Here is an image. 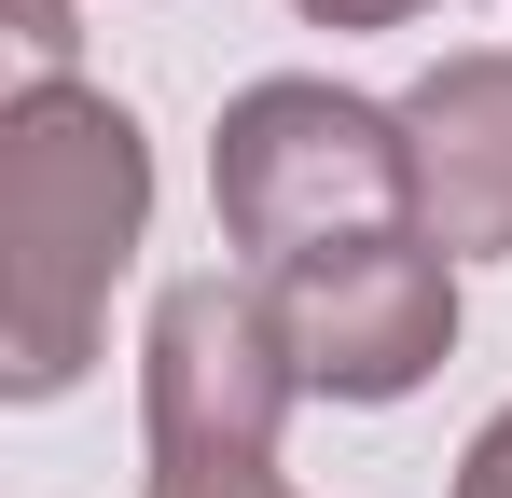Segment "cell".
<instances>
[{
    "mask_svg": "<svg viewBox=\"0 0 512 498\" xmlns=\"http://www.w3.org/2000/svg\"><path fill=\"white\" fill-rule=\"evenodd\" d=\"M139 236H153L139 111L97 83H14L0 97V388L14 402L84 388Z\"/></svg>",
    "mask_w": 512,
    "mask_h": 498,
    "instance_id": "6da1fadb",
    "label": "cell"
},
{
    "mask_svg": "<svg viewBox=\"0 0 512 498\" xmlns=\"http://www.w3.org/2000/svg\"><path fill=\"white\" fill-rule=\"evenodd\" d=\"M416 208V166H402V111L346 97V83H236L222 125H208V222L236 263H305V249H346V236H388Z\"/></svg>",
    "mask_w": 512,
    "mask_h": 498,
    "instance_id": "7a4b0ae2",
    "label": "cell"
},
{
    "mask_svg": "<svg viewBox=\"0 0 512 498\" xmlns=\"http://www.w3.org/2000/svg\"><path fill=\"white\" fill-rule=\"evenodd\" d=\"M291 402H305V374H291V332L250 277H167L139 319V457H153L139 498L263 485Z\"/></svg>",
    "mask_w": 512,
    "mask_h": 498,
    "instance_id": "3957f363",
    "label": "cell"
},
{
    "mask_svg": "<svg viewBox=\"0 0 512 498\" xmlns=\"http://www.w3.org/2000/svg\"><path fill=\"white\" fill-rule=\"evenodd\" d=\"M263 305L291 332V374L305 402H416L429 374L457 360V249L429 236H346V249H305L263 277Z\"/></svg>",
    "mask_w": 512,
    "mask_h": 498,
    "instance_id": "277c9868",
    "label": "cell"
},
{
    "mask_svg": "<svg viewBox=\"0 0 512 498\" xmlns=\"http://www.w3.org/2000/svg\"><path fill=\"white\" fill-rule=\"evenodd\" d=\"M402 166H416V236L457 263L512 249V56H443L402 97Z\"/></svg>",
    "mask_w": 512,
    "mask_h": 498,
    "instance_id": "5b68a950",
    "label": "cell"
},
{
    "mask_svg": "<svg viewBox=\"0 0 512 498\" xmlns=\"http://www.w3.org/2000/svg\"><path fill=\"white\" fill-rule=\"evenodd\" d=\"M14 56H28V83H70V56H84L70 0H14Z\"/></svg>",
    "mask_w": 512,
    "mask_h": 498,
    "instance_id": "8992f818",
    "label": "cell"
},
{
    "mask_svg": "<svg viewBox=\"0 0 512 498\" xmlns=\"http://www.w3.org/2000/svg\"><path fill=\"white\" fill-rule=\"evenodd\" d=\"M457 498H512V402L471 429V457H457Z\"/></svg>",
    "mask_w": 512,
    "mask_h": 498,
    "instance_id": "52a82bcc",
    "label": "cell"
},
{
    "mask_svg": "<svg viewBox=\"0 0 512 498\" xmlns=\"http://www.w3.org/2000/svg\"><path fill=\"white\" fill-rule=\"evenodd\" d=\"M291 14H305V28H402L416 0H291Z\"/></svg>",
    "mask_w": 512,
    "mask_h": 498,
    "instance_id": "ba28073f",
    "label": "cell"
},
{
    "mask_svg": "<svg viewBox=\"0 0 512 498\" xmlns=\"http://www.w3.org/2000/svg\"><path fill=\"white\" fill-rule=\"evenodd\" d=\"M180 498H291V485H277V471H263V485H180Z\"/></svg>",
    "mask_w": 512,
    "mask_h": 498,
    "instance_id": "9c48e42d",
    "label": "cell"
}]
</instances>
